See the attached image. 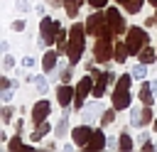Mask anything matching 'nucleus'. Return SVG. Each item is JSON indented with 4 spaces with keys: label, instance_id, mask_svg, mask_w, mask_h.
Segmentation results:
<instances>
[{
    "label": "nucleus",
    "instance_id": "1",
    "mask_svg": "<svg viewBox=\"0 0 157 152\" xmlns=\"http://www.w3.org/2000/svg\"><path fill=\"white\" fill-rule=\"evenodd\" d=\"M86 25H78L74 22L69 27V47H66V56H69V64H78L81 56H83V49H86Z\"/></svg>",
    "mask_w": 157,
    "mask_h": 152
},
{
    "label": "nucleus",
    "instance_id": "2",
    "mask_svg": "<svg viewBox=\"0 0 157 152\" xmlns=\"http://www.w3.org/2000/svg\"><path fill=\"white\" fill-rule=\"evenodd\" d=\"M86 34H91V37H115L110 25H108L105 12H101V10H96L86 17Z\"/></svg>",
    "mask_w": 157,
    "mask_h": 152
},
{
    "label": "nucleus",
    "instance_id": "3",
    "mask_svg": "<svg viewBox=\"0 0 157 152\" xmlns=\"http://www.w3.org/2000/svg\"><path fill=\"white\" fill-rule=\"evenodd\" d=\"M147 42H150V37H147V29L145 27H128V32H125V44H128V49H130V56H137L145 47H147Z\"/></svg>",
    "mask_w": 157,
    "mask_h": 152
},
{
    "label": "nucleus",
    "instance_id": "4",
    "mask_svg": "<svg viewBox=\"0 0 157 152\" xmlns=\"http://www.w3.org/2000/svg\"><path fill=\"white\" fill-rule=\"evenodd\" d=\"M91 74H93V98H103L105 96V91H108V86L110 83H115V76H113V71H98L96 66L91 69Z\"/></svg>",
    "mask_w": 157,
    "mask_h": 152
},
{
    "label": "nucleus",
    "instance_id": "5",
    "mask_svg": "<svg viewBox=\"0 0 157 152\" xmlns=\"http://www.w3.org/2000/svg\"><path fill=\"white\" fill-rule=\"evenodd\" d=\"M113 49H115L113 37H96V42H93V59L98 64L110 61L113 59Z\"/></svg>",
    "mask_w": 157,
    "mask_h": 152
},
{
    "label": "nucleus",
    "instance_id": "6",
    "mask_svg": "<svg viewBox=\"0 0 157 152\" xmlns=\"http://www.w3.org/2000/svg\"><path fill=\"white\" fill-rule=\"evenodd\" d=\"M59 29H61V25H59L56 20L42 15V20H39V37H42V44H47V47H49V44H56Z\"/></svg>",
    "mask_w": 157,
    "mask_h": 152
},
{
    "label": "nucleus",
    "instance_id": "7",
    "mask_svg": "<svg viewBox=\"0 0 157 152\" xmlns=\"http://www.w3.org/2000/svg\"><path fill=\"white\" fill-rule=\"evenodd\" d=\"M93 93V74L91 76H81L76 83V96H74V110H81L86 98Z\"/></svg>",
    "mask_w": 157,
    "mask_h": 152
},
{
    "label": "nucleus",
    "instance_id": "8",
    "mask_svg": "<svg viewBox=\"0 0 157 152\" xmlns=\"http://www.w3.org/2000/svg\"><path fill=\"white\" fill-rule=\"evenodd\" d=\"M152 118V105H142V108H130V125L132 127H145L150 125Z\"/></svg>",
    "mask_w": 157,
    "mask_h": 152
},
{
    "label": "nucleus",
    "instance_id": "9",
    "mask_svg": "<svg viewBox=\"0 0 157 152\" xmlns=\"http://www.w3.org/2000/svg\"><path fill=\"white\" fill-rule=\"evenodd\" d=\"M105 17H108V25H110L113 34H123V32H128V22H125L123 12H118V7H108V10H105Z\"/></svg>",
    "mask_w": 157,
    "mask_h": 152
},
{
    "label": "nucleus",
    "instance_id": "10",
    "mask_svg": "<svg viewBox=\"0 0 157 152\" xmlns=\"http://www.w3.org/2000/svg\"><path fill=\"white\" fill-rule=\"evenodd\" d=\"M113 108L115 110H125V108H130V103H132V96H130V88H125V86H113Z\"/></svg>",
    "mask_w": 157,
    "mask_h": 152
},
{
    "label": "nucleus",
    "instance_id": "11",
    "mask_svg": "<svg viewBox=\"0 0 157 152\" xmlns=\"http://www.w3.org/2000/svg\"><path fill=\"white\" fill-rule=\"evenodd\" d=\"M93 130H96V127H91V123H83V125L74 127V130H71V140L76 142V147L83 150V147L88 145V140L93 137Z\"/></svg>",
    "mask_w": 157,
    "mask_h": 152
},
{
    "label": "nucleus",
    "instance_id": "12",
    "mask_svg": "<svg viewBox=\"0 0 157 152\" xmlns=\"http://www.w3.org/2000/svg\"><path fill=\"white\" fill-rule=\"evenodd\" d=\"M74 96H76V86H69V83L56 86V101H59L61 108H69L74 103Z\"/></svg>",
    "mask_w": 157,
    "mask_h": 152
},
{
    "label": "nucleus",
    "instance_id": "13",
    "mask_svg": "<svg viewBox=\"0 0 157 152\" xmlns=\"http://www.w3.org/2000/svg\"><path fill=\"white\" fill-rule=\"evenodd\" d=\"M49 113H52V103L49 101H37L34 105H32V123L37 125V123H44L47 118H49Z\"/></svg>",
    "mask_w": 157,
    "mask_h": 152
},
{
    "label": "nucleus",
    "instance_id": "14",
    "mask_svg": "<svg viewBox=\"0 0 157 152\" xmlns=\"http://www.w3.org/2000/svg\"><path fill=\"white\" fill-rule=\"evenodd\" d=\"M108 147V137L103 135V130L98 127V130H93V137L88 140V145L83 147L86 152H98V150H105Z\"/></svg>",
    "mask_w": 157,
    "mask_h": 152
},
{
    "label": "nucleus",
    "instance_id": "15",
    "mask_svg": "<svg viewBox=\"0 0 157 152\" xmlns=\"http://www.w3.org/2000/svg\"><path fill=\"white\" fill-rule=\"evenodd\" d=\"M56 59H59V51H54V49L44 51V56H42V69H44L47 74H52V71L56 69Z\"/></svg>",
    "mask_w": 157,
    "mask_h": 152
},
{
    "label": "nucleus",
    "instance_id": "16",
    "mask_svg": "<svg viewBox=\"0 0 157 152\" xmlns=\"http://www.w3.org/2000/svg\"><path fill=\"white\" fill-rule=\"evenodd\" d=\"M130 56V49H128V44L125 42H115V49H113V59L118 61V64H125V59Z\"/></svg>",
    "mask_w": 157,
    "mask_h": 152
},
{
    "label": "nucleus",
    "instance_id": "17",
    "mask_svg": "<svg viewBox=\"0 0 157 152\" xmlns=\"http://www.w3.org/2000/svg\"><path fill=\"white\" fill-rule=\"evenodd\" d=\"M140 101H142V105H152L157 98H155V93H152V86H150V81H145L142 86H140Z\"/></svg>",
    "mask_w": 157,
    "mask_h": 152
},
{
    "label": "nucleus",
    "instance_id": "18",
    "mask_svg": "<svg viewBox=\"0 0 157 152\" xmlns=\"http://www.w3.org/2000/svg\"><path fill=\"white\" fill-rule=\"evenodd\" d=\"M86 0H64V12H66V17H76L78 15V10H81V5H83Z\"/></svg>",
    "mask_w": 157,
    "mask_h": 152
},
{
    "label": "nucleus",
    "instance_id": "19",
    "mask_svg": "<svg viewBox=\"0 0 157 152\" xmlns=\"http://www.w3.org/2000/svg\"><path fill=\"white\" fill-rule=\"evenodd\" d=\"M118 5H123V10L125 12H130V15H137L140 10H142V2L145 0H115Z\"/></svg>",
    "mask_w": 157,
    "mask_h": 152
},
{
    "label": "nucleus",
    "instance_id": "20",
    "mask_svg": "<svg viewBox=\"0 0 157 152\" xmlns=\"http://www.w3.org/2000/svg\"><path fill=\"white\" fill-rule=\"evenodd\" d=\"M155 59H157V49H152L150 44L137 54V61H142V64H147V66H150V64H155Z\"/></svg>",
    "mask_w": 157,
    "mask_h": 152
},
{
    "label": "nucleus",
    "instance_id": "21",
    "mask_svg": "<svg viewBox=\"0 0 157 152\" xmlns=\"http://www.w3.org/2000/svg\"><path fill=\"white\" fill-rule=\"evenodd\" d=\"M49 130H52V125H49L47 120H44V123H37V127H34V132L29 135V140H32V142H39V140H42V137H44V135H47Z\"/></svg>",
    "mask_w": 157,
    "mask_h": 152
},
{
    "label": "nucleus",
    "instance_id": "22",
    "mask_svg": "<svg viewBox=\"0 0 157 152\" xmlns=\"http://www.w3.org/2000/svg\"><path fill=\"white\" fill-rule=\"evenodd\" d=\"M66 47H69V32L66 29H59V34H56V51L59 54H66Z\"/></svg>",
    "mask_w": 157,
    "mask_h": 152
},
{
    "label": "nucleus",
    "instance_id": "23",
    "mask_svg": "<svg viewBox=\"0 0 157 152\" xmlns=\"http://www.w3.org/2000/svg\"><path fill=\"white\" fill-rule=\"evenodd\" d=\"M96 113H101V103H98V98H96V101H93V103H91V105L83 110V120H86V123H93Z\"/></svg>",
    "mask_w": 157,
    "mask_h": 152
},
{
    "label": "nucleus",
    "instance_id": "24",
    "mask_svg": "<svg viewBox=\"0 0 157 152\" xmlns=\"http://www.w3.org/2000/svg\"><path fill=\"white\" fill-rule=\"evenodd\" d=\"M115 108H108V110H103L101 113V127H108V125H113V120H115Z\"/></svg>",
    "mask_w": 157,
    "mask_h": 152
},
{
    "label": "nucleus",
    "instance_id": "25",
    "mask_svg": "<svg viewBox=\"0 0 157 152\" xmlns=\"http://www.w3.org/2000/svg\"><path fill=\"white\" fill-rule=\"evenodd\" d=\"M130 74L135 76V81H142V78L147 76V64H142V61H140V64H135V66L130 69Z\"/></svg>",
    "mask_w": 157,
    "mask_h": 152
},
{
    "label": "nucleus",
    "instance_id": "26",
    "mask_svg": "<svg viewBox=\"0 0 157 152\" xmlns=\"http://www.w3.org/2000/svg\"><path fill=\"white\" fill-rule=\"evenodd\" d=\"M0 118H2V123H5V125H10V123H12V118H15V108H12L10 103H5V105H2Z\"/></svg>",
    "mask_w": 157,
    "mask_h": 152
},
{
    "label": "nucleus",
    "instance_id": "27",
    "mask_svg": "<svg viewBox=\"0 0 157 152\" xmlns=\"http://www.w3.org/2000/svg\"><path fill=\"white\" fill-rule=\"evenodd\" d=\"M66 130H69V118L64 115V118L56 123V127H54V135H56V140H59V137H64V135H66Z\"/></svg>",
    "mask_w": 157,
    "mask_h": 152
},
{
    "label": "nucleus",
    "instance_id": "28",
    "mask_svg": "<svg viewBox=\"0 0 157 152\" xmlns=\"http://www.w3.org/2000/svg\"><path fill=\"white\" fill-rule=\"evenodd\" d=\"M34 88L39 91V96H44V93L49 91V83H47V78H44V76H34Z\"/></svg>",
    "mask_w": 157,
    "mask_h": 152
},
{
    "label": "nucleus",
    "instance_id": "29",
    "mask_svg": "<svg viewBox=\"0 0 157 152\" xmlns=\"http://www.w3.org/2000/svg\"><path fill=\"white\" fill-rule=\"evenodd\" d=\"M120 150H123V152H130V150H132V137H130L128 132H120Z\"/></svg>",
    "mask_w": 157,
    "mask_h": 152
},
{
    "label": "nucleus",
    "instance_id": "30",
    "mask_svg": "<svg viewBox=\"0 0 157 152\" xmlns=\"http://www.w3.org/2000/svg\"><path fill=\"white\" fill-rule=\"evenodd\" d=\"M2 69H5V71L15 69V56H12V54H7V51H5V56H2Z\"/></svg>",
    "mask_w": 157,
    "mask_h": 152
},
{
    "label": "nucleus",
    "instance_id": "31",
    "mask_svg": "<svg viewBox=\"0 0 157 152\" xmlns=\"http://www.w3.org/2000/svg\"><path fill=\"white\" fill-rule=\"evenodd\" d=\"M22 132H17V137H12L10 142H7V150H20L22 147V137H20Z\"/></svg>",
    "mask_w": 157,
    "mask_h": 152
},
{
    "label": "nucleus",
    "instance_id": "32",
    "mask_svg": "<svg viewBox=\"0 0 157 152\" xmlns=\"http://www.w3.org/2000/svg\"><path fill=\"white\" fill-rule=\"evenodd\" d=\"M15 96V88H2V103H10Z\"/></svg>",
    "mask_w": 157,
    "mask_h": 152
},
{
    "label": "nucleus",
    "instance_id": "33",
    "mask_svg": "<svg viewBox=\"0 0 157 152\" xmlns=\"http://www.w3.org/2000/svg\"><path fill=\"white\" fill-rule=\"evenodd\" d=\"M0 88H15V81L7 78V76H2V78H0Z\"/></svg>",
    "mask_w": 157,
    "mask_h": 152
},
{
    "label": "nucleus",
    "instance_id": "34",
    "mask_svg": "<svg viewBox=\"0 0 157 152\" xmlns=\"http://www.w3.org/2000/svg\"><path fill=\"white\" fill-rule=\"evenodd\" d=\"M25 27H27L25 20H15V22H12V29H15V32H25Z\"/></svg>",
    "mask_w": 157,
    "mask_h": 152
},
{
    "label": "nucleus",
    "instance_id": "35",
    "mask_svg": "<svg viewBox=\"0 0 157 152\" xmlns=\"http://www.w3.org/2000/svg\"><path fill=\"white\" fill-rule=\"evenodd\" d=\"M86 2H88L91 7H96V10H101L103 5H108V0H86Z\"/></svg>",
    "mask_w": 157,
    "mask_h": 152
},
{
    "label": "nucleus",
    "instance_id": "36",
    "mask_svg": "<svg viewBox=\"0 0 157 152\" xmlns=\"http://www.w3.org/2000/svg\"><path fill=\"white\" fill-rule=\"evenodd\" d=\"M17 10L20 12H27L29 10V0H17Z\"/></svg>",
    "mask_w": 157,
    "mask_h": 152
},
{
    "label": "nucleus",
    "instance_id": "37",
    "mask_svg": "<svg viewBox=\"0 0 157 152\" xmlns=\"http://www.w3.org/2000/svg\"><path fill=\"white\" fill-rule=\"evenodd\" d=\"M22 66H25V69H32V66H34V59H32V56H25V59H22Z\"/></svg>",
    "mask_w": 157,
    "mask_h": 152
},
{
    "label": "nucleus",
    "instance_id": "38",
    "mask_svg": "<svg viewBox=\"0 0 157 152\" xmlns=\"http://www.w3.org/2000/svg\"><path fill=\"white\" fill-rule=\"evenodd\" d=\"M142 150H145V152H152V150H157V145H152L150 140H145V142H142Z\"/></svg>",
    "mask_w": 157,
    "mask_h": 152
},
{
    "label": "nucleus",
    "instance_id": "39",
    "mask_svg": "<svg viewBox=\"0 0 157 152\" xmlns=\"http://www.w3.org/2000/svg\"><path fill=\"white\" fill-rule=\"evenodd\" d=\"M52 7H59V5H64V0H47Z\"/></svg>",
    "mask_w": 157,
    "mask_h": 152
},
{
    "label": "nucleus",
    "instance_id": "40",
    "mask_svg": "<svg viewBox=\"0 0 157 152\" xmlns=\"http://www.w3.org/2000/svg\"><path fill=\"white\" fill-rule=\"evenodd\" d=\"M22 127H25V123L20 120V123H15V132H22Z\"/></svg>",
    "mask_w": 157,
    "mask_h": 152
},
{
    "label": "nucleus",
    "instance_id": "41",
    "mask_svg": "<svg viewBox=\"0 0 157 152\" xmlns=\"http://www.w3.org/2000/svg\"><path fill=\"white\" fill-rule=\"evenodd\" d=\"M150 86H152V93H155V98H157V78H155V81H150Z\"/></svg>",
    "mask_w": 157,
    "mask_h": 152
},
{
    "label": "nucleus",
    "instance_id": "42",
    "mask_svg": "<svg viewBox=\"0 0 157 152\" xmlns=\"http://www.w3.org/2000/svg\"><path fill=\"white\" fill-rule=\"evenodd\" d=\"M152 130H155V132H157V118H155V120H152Z\"/></svg>",
    "mask_w": 157,
    "mask_h": 152
},
{
    "label": "nucleus",
    "instance_id": "43",
    "mask_svg": "<svg viewBox=\"0 0 157 152\" xmlns=\"http://www.w3.org/2000/svg\"><path fill=\"white\" fill-rule=\"evenodd\" d=\"M147 2H150V5H152V7H157V0H147Z\"/></svg>",
    "mask_w": 157,
    "mask_h": 152
},
{
    "label": "nucleus",
    "instance_id": "44",
    "mask_svg": "<svg viewBox=\"0 0 157 152\" xmlns=\"http://www.w3.org/2000/svg\"><path fill=\"white\" fill-rule=\"evenodd\" d=\"M155 10H157V7H155Z\"/></svg>",
    "mask_w": 157,
    "mask_h": 152
}]
</instances>
